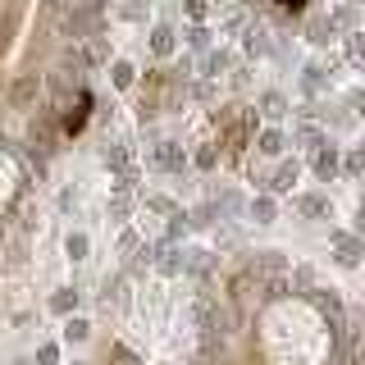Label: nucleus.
I'll use <instances>...</instances> for the list:
<instances>
[{
	"label": "nucleus",
	"mask_w": 365,
	"mask_h": 365,
	"mask_svg": "<svg viewBox=\"0 0 365 365\" xmlns=\"http://www.w3.org/2000/svg\"><path fill=\"white\" fill-rule=\"evenodd\" d=\"M37 101H41V78L37 73L14 78V87H9V106H14V110H37Z\"/></svg>",
	"instance_id": "1"
},
{
	"label": "nucleus",
	"mask_w": 365,
	"mask_h": 365,
	"mask_svg": "<svg viewBox=\"0 0 365 365\" xmlns=\"http://www.w3.org/2000/svg\"><path fill=\"white\" fill-rule=\"evenodd\" d=\"M334 242H338V265L356 269V265H361V242H356L351 233H334Z\"/></svg>",
	"instance_id": "2"
},
{
	"label": "nucleus",
	"mask_w": 365,
	"mask_h": 365,
	"mask_svg": "<svg viewBox=\"0 0 365 365\" xmlns=\"http://www.w3.org/2000/svg\"><path fill=\"white\" fill-rule=\"evenodd\" d=\"M155 165H160V169H182L187 160H182V151H178L174 142H160V146H155Z\"/></svg>",
	"instance_id": "3"
},
{
	"label": "nucleus",
	"mask_w": 365,
	"mask_h": 365,
	"mask_svg": "<svg viewBox=\"0 0 365 365\" xmlns=\"http://www.w3.org/2000/svg\"><path fill=\"white\" fill-rule=\"evenodd\" d=\"M260 114H265V119H283V114H288V101H283L279 91H265V96H260Z\"/></svg>",
	"instance_id": "4"
},
{
	"label": "nucleus",
	"mask_w": 365,
	"mask_h": 365,
	"mask_svg": "<svg viewBox=\"0 0 365 365\" xmlns=\"http://www.w3.org/2000/svg\"><path fill=\"white\" fill-rule=\"evenodd\" d=\"M315 174L319 178H334L338 174V151L329 146V151H315Z\"/></svg>",
	"instance_id": "5"
},
{
	"label": "nucleus",
	"mask_w": 365,
	"mask_h": 365,
	"mask_svg": "<svg viewBox=\"0 0 365 365\" xmlns=\"http://www.w3.org/2000/svg\"><path fill=\"white\" fill-rule=\"evenodd\" d=\"M297 210H302L306 220H324V215H329V201L324 197H302V201H297Z\"/></svg>",
	"instance_id": "6"
},
{
	"label": "nucleus",
	"mask_w": 365,
	"mask_h": 365,
	"mask_svg": "<svg viewBox=\"0 0 365 365\" xmlns=\"http://www.w3.org/2000/svg\"><path fill=\"white\" fill-rule=\"evenodd\" d=\"M106 165H110V169H119V174H123V169L133 165V151H128V146H123V142H114L110 151H106Z\"/></svg>",
	"instance_id": "7"
},
{
	"label": "nucleus",
	"mask_w": 365,
	"mask_h": 365,
	"mask_svg": "<svg viewBox=\"0 0 365 365\" xmlns=\"http://www.w3.org/2000/svg\"><path fill=\"white\" fill-rule=\"evenodd\" d=\"M151 51L155 55H174V32H169V28H155L151 32Z\"/></svg>",
	"instance_id": "8"
},
{
	"label": "nucleus",
	"mask_w": 365,
	"mask_h": 365,
	"mask_svg": "<svg viewBox=\"0 0 365 365\" xmlns=\"http://www.w3.org/2000/svg\"><path fill=\"white\" fill-rule=\"evenodd\" d=\"M283 146H288V142H283V133H279V128H269V133H260V151H265V155H279V151H283Z\"/></svg>",
	"instance_id": "9"
},
{
	"label": "nucleus",
	"mask_w": 365,
	"mask_h": 365,
	"mask_svg": "<svg viewBox=\"0 0 365 365\" xmlns=\"http://www.w3.org/2000/svg\"><path fill=\"white\" fill-rule=\"evenodd\" d=\"M251 220H256V224H269V220H274V201H269V197L251 201Z\"/></svg>",
	"instance_id": "10"
},
{
	"label": "nucleus",
	"mask_w": 365,
	"mask_h": 365,
	"mask_svg": "<svg viewBox=\"0 0 365 365\" xmlns=\"http://www.w3.org/2000/svg\"><path fill=\"white\" fill-rule=\"evenodd\" d=\"M292 182H297V165H283L279 174H274V182H269V187H274V192H288Z\"/></svg>",
	"instance_id": "11"
},
{
	"label": "nucleus",
	"mask_w": 365,
	"mask_h": 365,
	"mask_svg": "<svg viewBox=\"0 0 365 365\" xmlns=\"http://www.w3.org/2000/svg\"><path fill=\"white\" fill-rule=\"evenodd\" d=\"M315 306H319V311H324L329 319H334V324H338V319H342V306L334 302V297H324V292H319V297H315Z\"/></svg>",
	"instance_id": "12"
},
{
	"label": "nucleus",
	"mask_w": 365,
	"mask_h": 365,
	"mask_svg": "<svg viewBox=\"0 0 365 365\" xmlns=\"http://www.w3.org/2000/svg\"><path fill=\"white\" fill-rule=\"evenodd\" d=\"M68 256H73V260H83V256H87V237H83V233L68 237Z\"/></svg>",
	"instance_id": "13"
},
{
	"label": "nucleus",
	"mask_w": 365,
	"mask_h": 365,
	"mask_svg": "<svg viewBox=\"0 0 365 365\" xmlns=\"http://www.w3.org/2000/svg\"><path fill=\"white\" fill-rule=\"evenodd\" d=\"M114 83H119V87H133V64H114Z\"/></svg>",
	"instance_id": "14"
},
{
	"label": "nucleus",
	"mask_w": 365,
	"mask_h": 365,
	"mask_svg": "<svg viewBox=\"0 0 365 365\" xmlns=\"http://www.w3.org/2000/svg\"><path fill=\"white\" fill-rule=\"evenodd\" d=\"M224 68H228V55L224 51H215L210 60H205V73H224Z\"/></svg>",
	"instance_id": "15"
},
{
	"label": "nucleus",
	"mask_w": 365,
	"mask_h": 365,
	"mask_svg": "<svg viewBox=\"0 0 365 365\" xmlns=\"http://www.w3.org/2000/svg\"><path fill=\"white\" fill-rule=\"evenodd\" d=\"M64 338H68V342H83V338H87V324H83V319H73V324L64 329Z\"/></svg>",
	"instance_id": "16"
},
{
	"label": "nucleus",
	"mask_w": 365,
	"mask_h": 365,
	"mask_svg": "<svg viewBox=\"0 0 365 365\" xmlns=\"http://www.w3.org/2000/svg\"><path fill=\"white\" fill-rule=\"evenodd\" d=\"M365 55V41L361 37H347V60H361Z\"/></svg>",
	"instance_id": "17"
},
{
	"label": "nucleus",
	"mask_w": 365,
	"mask_h": 365,
	"mask_svg": "<svg viewBox=\"0 0 365 365\" xmlns=\"http://www.w3.org/2000/svg\"><path fill=\"white\" fill-rule=\"evenodd\" d=\"M55 356H60V351H55V347H51V342H46V347L37 351V361H41V365H55Z\"/></svg>",
	"instance_id": "18"
},
{
	"label": "nucleus",
	"mask_w": 365,
	"mask_h": 365,
	"mask_svg": "<svg viewBox=\"0 0 365 365\" xmlns=\"http://www.w3.org/2000/svg\"><path fill=\"white\" fill-rule=\"evenodd\" d=\"M361 169H365V160H361V151H351V155H347V174H361Z\"/></svg>",
	"instance_id": "19"
},
{
	"label": "nucleus",
	"mask_w": 365,
	"mask_h": 365,
	"mask_svg": "<svg viewBox=\"0 0 365 365\" xmlns=\"http://www.w3.org/2000/svg\"><path fill=\"white\" fill-rule=\"evenodd\" d=\"M73 302H78V292H73V297H68V292H60V297H55V311H68Z\"/></svg>",
	"instance_id": "20"
},
{
	"label": "nucleus",
	"mask_w": 365,
	"mask_h": 365,
	"mask_svg": "<svg viewBox=\"0 0 365 365\" xmlns=\"http://www.w3.org/2000/svg\"><path fill=\"white\" fill-rule=\"evenodd\" d=\"M187 14L192 19H205V0H187Z\"/></svg>",
	"instance_id": "21"
},
{
	"label": "nucleus",
	"mask_w": 365,
	"mask_h": 365,
	"mask_svg": "<svg viewBox=\"0 0 365 365\" xmlns=\"http://www.w3.org/2000/svg\"><path fill=\"white\" fill-rule=\"evenodd\" d=\"M187 41H192V46H197V51H201V46H205V41H210V37H205V32H201V28H192V32H187Z\"/></svg>",
	"instance_id": "22"
}]
</instances>
